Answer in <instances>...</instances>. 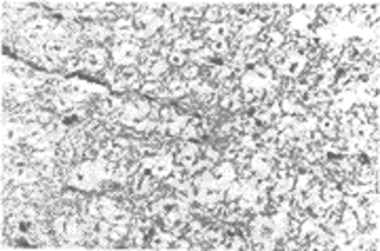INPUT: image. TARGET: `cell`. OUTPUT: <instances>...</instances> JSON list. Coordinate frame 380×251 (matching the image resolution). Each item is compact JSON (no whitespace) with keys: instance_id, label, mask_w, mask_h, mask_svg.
<instances>
[{"instance_id":"3","label":"cell","mask_w":380,"mask_h":251,"mask_svg":"<svg viewBox=\"0 0 380 251\" xmlns=\"http://www.w3.org/2000/svg\"><path fill=\"white\" fill-rule=\"evenodd\" d=\"M152 173L158 177V179H167L169 177V173H171V169H173V165H171V158H165V156H158L154 163H152Z\"/></svg>"},{"instance_id":"8","label":"cell","mask_w":380,"mask_h":251,"mask_svg":"<svg viewBox=\"0 0 380 251\" xmlns=\"http://www.w3.org/2000/svg\"><path fill=\"white\" fill-rule=\"evenodd\" d=\"M180 78L186 80V83H190V80L199 78V66L192 64V61H186L182 68H180Z\"/></svg>"},{"instance_id":"15","label":"cell","mask_w":380,"mask_h":251,"mask_svg":"<svg viewBox=\"0 0 380 251\" xmlns=\"http://www.w3.org/2000/svg\"><path fill=\"white\" fill-rule=\"evenodd\" d=\"M112 141H114V137H112V135H108V133H106V131H102L100 135H97L95 146H97V150H100V152H104V150L112 148Z\"/></svg>"},{"instance_id":"2","label":"cell","mask_w":380,"mask_h":251,"mask_svg":"<svg viewBox=\"0 0 380 251\" xmlns=\"http://www.w3.org/2000/svg\"><path fill=\"white\" fill-rule=\"evenodd\" d=\"M21 135H23L21 125L4 123V129H2V143H19Z\"/></svg>"},{"instance_id":"6","label":"cell","mask_w":380,"mask_h":251,"mask_svg":"<svg viewBox=\"0 0 380 251\" xmlns=\"http://www.w3.org/2000/svg\"><path fill=\"white\" fill-rule=\"evenodd\" d=\"M117 76L129 87L131 83H135V80L139 78V70L135 66H119L117 68Z\"/></svg>"},{"instance_id":"9","label":"cell","mask_w":380,"mask_h":251,"mask_svg":"<svg viewBox=\"0 0 380 251\" xmlns=\"http://www.w3.org/2000/svg\"><path fill=\"white\" fill-rule=\"evenodd\" d=\"M228 38V28L226 23H216L211 25L207 32V40H226Z\"/></svg>"},{"instance_id":"12","label":"cell","mask_w":380,"mask_h":251,"mask_svg":"<svg viewBox=\"0 0 380 251\" xmlns=\"http://www.w3.org/2000/svg\"><path fill=\"white\" fill-rule=\"evenodd\" d=\"M317 15L321 17V21L328 25L330 21H334L336 19V13H334V4L332 2H328V4H319V8H317Z\"/></svg>"},{"instance_id":"10","label":"cell","mask_w":380,"mask_h":251,"mask_svg":"<svg viewBox=\"0 0 380 251\" xmlns=\"http://www.w3.org/2000/svg\"><path fill=\"white\" fill-rule=\"evenodd\" d=\"M173 237L171 235H165V232H154V237L150 239V247L152 249H167L169 247V241Z\"/></svg>"},{"instance_id":"11","label":"cell","mask_w":380,"mask_h":251,"mask_svg":"<svg viewBox=\"0 0 380 251\" xmlns=\"http://www.w3.org/2000/svg\"><path fill=\"white\" fill-rule=\"evenodd\" d=\"M264 28V25L258 21V19H252V21H247V23H243V30H241V34L245 36V38H253V36H258L260 34V30Z\"/></svg>"},{"instance_id":"14","label":"cell","mask_w":380,"mask_h":251,"mask_svg":"<svg viewBox=\"0 0 380 251\" xmlns=\"http://www.w3.org/2000/svg\"><path fill=\"white\" fill-rule=\"evenodd\" d=\"M165 61H167V64H169V66H173V68H182V66H184V64H186V61H188V57L184 55V53L171 51V53H169V57H167Z\"/></svg>"},{"instance_id":"1","label":"cell","mask_w":380,"mask_h":251,"mask_svg":"<svg viewBox=\"0 0 380 251\" xmlns=\"http://www.w3.org/2000/svg\"><path fill=\"white\" fill-rule=\"evenodd\" d=\"M137 49H133L131 44L127 42H123L119 49H114L112 51V59H114V64L117 66H131V61L135 64V57H137Z\"/></svg>"},{"instance_id":"4","label":"cell","mask_w":380,"mask_h":251,"mask_svg":"<svg viewBox=\"0 0 380 251\" xmlns=\"http://www.w3.org/2000/svg\"><path fill=\"white\" fill-rule=\"evenodd\" d=\"M167 91H169V97H171V100H182V97L188 93V83L178 76L175 80H171V83L167 85Z\"/></svg>"},{"instance_id":"7","label":"cell","mask_w":380,"mask_h":251,"mask_svg":"<svg viewBox=\"0 0 380 251\" xmlns=\"http://www.w3.org/2000/svg\"><path fill=\"white\" fill-rule=\"evenodd\" d=\"M108 220L114 224V226H127L129 220H131V213H127L121 207H112L110 213H108Z\"/></svg>"},{"instance_id":"5","label":"cell","mask_w":380,"mask_h":251,"mask_svg":"<svg viewBox=\"0 0 380 251\" xmlns=\"http://www.w3.org/2000/svg\"><path fill=\"white\" fill-rule=\"evenodd\" d=\"M302 66H304V61L302 59H296V57H289L285 61V66L281 68V76H289V78H296L300 72H302Z\"/></svg>"},{"instance_id":"13","label":"cell","mask_w":380,"mask_h":251,"mask_svg":"<svg viewBox=\"0 0 380 251\" xmlns=\"http://www.w3.org/2000/svg\"><path fill=\"white\" fill-rule=\"evenodd\" d=\"M205 21L209 23V25H216V23H222L220 19H222V17H220V4H209L207 6V11H205Z\"/></svg>"}]
</instances>
